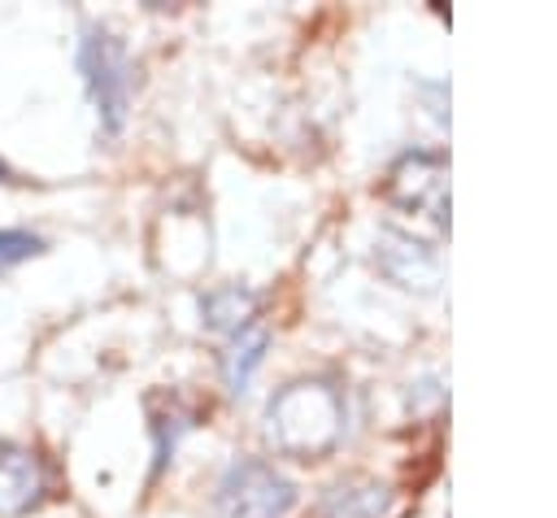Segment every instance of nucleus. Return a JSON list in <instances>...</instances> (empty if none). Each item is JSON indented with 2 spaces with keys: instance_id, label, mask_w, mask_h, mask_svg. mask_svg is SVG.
Segmentation results:
<instances>
[{
  "instance_id": "nucleus-1",
  "label": "nucleus",
  "mask_w": 557,
  "mask_h": 518,
  "mask_svg": "<svg viewBox=\"0 0 557 518\" xmlns=\"http://www.w3.org/2000/svg\"><path fill=\"white\" fill-rule=\"evenodd\" d=\"M265 435L287 457H322L344 435V392L326 379H296L265 405Z\"/></svg>"
},
{
  "instance_id": "nucleus-2",
  "label": "nucleus",
  "mask_w": 557,
  "mask_h": 518,
  "mask_svg": "<svg viewBox=\"0 0 557 518\" xmlns=\"http://www.w3.org/2000/svg\"><path fill=\"white\" fill-rule=\"evenodd\" d=\"M296 505V483L261 457H235L213 492L218 518H287Z\"/></svg>"
},
{
  "instance_id": "nucleus-3",
  "label": "nucleus",
  "mask_w": 557,
  "mask_h": 518,
  "mask_svg": "<svg viewBox=\"0 0 557 518\" xmlns=\"http://www.w3.org/2000/svg\"><path fill=\"white\" fill-rule=\"evenodd\" d=\"M78 70L87 83V96L100 113V126L109 135L122 131L126 109H131V61L117 35H109L104 26H87L78 39Z\"/></svg>"
},
{
  "instance_id": "nucleus-4",
  "label": "nucleus",
  "mask_w": 557,
  "mask_h": 518,
  "mask_svg": "<svg viewBox=\"0 0 557 518\" xmlns=\"http://www.w3.org/2000/svg\"><path fill=\"white\" fill-rule=\"evenodd\" d=\"M387 196L392 205L431 218L435 226H448V170L444 157L431 148L405 152L392 170H387Z\"/></svg>"
},
{
  "instance_id": "nucleus-5",
  "label": "nucleus",
  "mask_w": 557,
  "mask_h": 518,
  "mask_svg": "<svg viewBox=\"0 0 557 518\" xmlns=\"http://www.w3.org/2000/svg\"><path fill=\"white\" fill-rule=\"evenodd\" d=\"M379 270L400 283V287H435L440 283V252L413 235H400V231H383L379 235V252H374Z\"/></svg>"
},
{
  "instance_id": "nucleus-6",
  "label": "nucleus",
  "mask_w": 557,
  "mask_h": 518,
  "mask_svg": "<svg viewBox=\"0 0 557 518\" xmlns=\"http://www.w3.org/2000/svg\"><path fill=\"white\" fill-rule=\"evenodd\" d=\"M387 514H392V488L370 474L335 479L313 505V518H387Z\"/></svg>"
},
{
  "instance_id": "nucleus-7",
  "label": "nucleus",
  "mask_w": 557,
  "mask_h": 518,
  "mask_svg": "<svg viewBox=\"0 0 557 518\" xmlns=\"http://www.w3.org/2000/svg\"><path fill=\"white\" fill-rule=\"evenodd\" d=\"M265 348H270V331L261 322H252V326H244V331L231 335V344L222 353V383H226L231 396H244L248 392V379L265 361Z\"/></svg>"
},
{
  "instance_id": "nucleus-8",
  "label": "nucleus",
  "mask_w": 557,
  "mask_h": 518,
  "mask_svg": "<svg viewBox=\"0 0 557 518\" xmlns=\"http://www.w3.org/2000/svg\"><path fill=\"white\" fill-rule=\"evenodd\" d=\"M200 318H205L209 331H226V335H235V331H244V326L257 322V296H252L248 287H239V283H231V287H213V292L200 300Z\"/></svg>"
},
{
  "instance_id": "nucleus-9",
  "label": "nucleus",
  "mask_w": 557,
  "mask_h": 518,
  "mask_svg": "<svg viewBox=\"0 0 557 518\" xmlns=\"http://www.w3.org/2000/svg\"><path fill=\"white\" fill-rule=\"evenodd\" d=\"M0 470L9 474V492H17L13 509L30 505L35 492H39V461H35V453L13 448V444H0Z\"/></svg>"
},
{
  "instance_id": "nucleus-10",
  "label": "nucleus",
  "mask_w": 557,
  "mask_h": 518,
  "mask_svg": "<svg viewBox=\"0 0 557 518\" xmlns=\"http://www.w3.org/2000/svg\"><path fill=\"white\" fill-rule=\"evenodd\" d=\"M191 418H196V409H191V405H178V400H170V409H165V414H152V435H157V470L170 461V453H174L178 435L191 427Z\"/></svg>"
},
{
  "instance_id": "nucleus-11",
  "label": "nucleus",
  "mask_w": 557,
  "mask_h": 518,
  "mask_svg": "<svg viewBox=\"0 0 557 518\" xmlns=\"http://www.w3.org/2000/svg\"><path fill=\"white\" fill-rule=\"evenodd\" d=\"M35 252H44V239L39 235H30V231H0V270L26 261Z\"/></svg>"
}]
</instances>
